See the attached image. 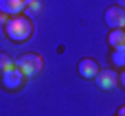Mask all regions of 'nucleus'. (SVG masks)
I'll return each instance as SVG.
<instances>
[{
    "label": "nucleus",
    "mask_w": 125,
    "mask_h": 116,
    "mask_svg": "<svg viewBox=\"0 0 125 116\" xmlns=\"http://www.w3.org/2000/svg\"><path fill=\"white\" fill-rule=\"evenodd\" d=\"M40 11H42V2L40 0H24V13L29 18H35Z\"/></svg>",
    "instance_id": "obj_9"
},
{
    "label": "nucleus",
    "mask_w": 125,
    "mask_h": 116,
    "mask_svg": "<svg viewBox=\"0 0 125 116\" xmlns=\"http://www.w3.org/2000/svg\"><path fill=\"white\" fill-rule=\"evenodd\" d=\"M15 68H20L22 75H24L26 79H31V77H35V75L42 72V68H44V59H42L37 53H26V55H22V57L15 61Z\"/></svg>",
    "instance_id": "obj_2"
},
{
    "label": "nucleus",
    "mask_w": 125,
    "mask_h": 116,
    "mask_svg": "<svg viewBox=\"0 0 125 116\" xmlns=\"http://www.w3.org/2000/svg\"><path fill=\"white\" fill-rule=\"evenodd\" d=\"M119 116H125V107H121V110H119Z\"/></svg>",
    "instance_id": "obj_14"
},
{
    "label": "nucleus",
    "mask_w": 125,
    "mask_h": 116,
    "mask_svg": "<svg viewBox=\"0 0 125 116\" xmlns=\"http://www.w3.org/2000/svg\"><path fill=\"white\" fill-rule=\"evenodd\" d=\"M119 7H123V9H125V0H119Z\"/></svg>",
    "instance_id": "obj_15"
},
{
    "label": "nucleus",
    "mask_w": 125,
    "mask_h": 116,
    "mask_svg": "<svg viewBox=\"0 0 125 116\" xmlns=\"http://www.w3.org/2000/svg\"><path fill=\"white\" fill-rule=\"evenodd\" d=\"M108 42H110L112 48L125 46V29H112V33L108 35Z\"/></svg>",
    "instance_id": "obj_8"
},
{
    "label": "nucleus",
    "mask_w": 125,
    "mask_h": 116,
    "mask_svg": "<svg viewBox=\"0 0 125 116\" xmlns=\"http://www.w3.org/2000/svg\"><path fill=\"white\" fill-rule=\"evenodd\" d=\"M0 11L7 15H20L24 13V0H0Z\"/></svg>",
    "instance_id": "obj_7"
},
{
    "label": "nucleus",
    "mask_w": 125,
    "mask_h": 116,
    "mask_svg": "<svg viewBox=\"0 0 125 116\" xmlns=\"http://www.w3.org/2000/svg\"><path fill=\"white\" fill-rule=\"evenodd\" d=\"M13 66H15V64H13V59H11L7 53H0V75H2V72H7V70H9V68H13Z\"/></svg>",
    "instance_id": "obj_11"
},
{
    "label": "nucleus",
    "mask_w": 125,
    "mask_h": 116,
    "mask_svg": "<svg viewBox=\"0 0 125 116\" xmlns=\"http://www.w3.org/2000/svg\"><path fill=\"white\" fill-rule=\"evenodd\" d=\"M112 64H114L116 68H125V46L114 48V53H112Z\"/></svg>",
    "instance_id": "obj_10"
},
{
    "label": "nucleus",
    "mask_w": 125,
    "mask_h": 116,
    "mask_svg": "<svg viewBox=\"0 0 125 116\" xmlns=\"http://www.w3.org/2000/svg\"><path fill=\"white\" fill-rule=\"evenodd\" d=\"M4 33H7V37L13 39V42H26V39L31 37V33H33V24H31V20H29L26 15L20 13V15H13V18L7 20Z\"/></svg>",
    "instance_id": "obj_1"
},
{
    "label": "nucleus",
    "mask_w": 125,
    "mask_h": 116,
    "mask_svg": "<svg viewBox=\"0 0 125 116\" xmlns=\"http://www.w3.org/2000/svg\"><path fill=\"white\" fill-rule=\"evenodd\" d=\"M0 77H2V86H4L7 90H20V88H22V83H24V79H26V77L22 75V70H20V68H15V66H13V68H9L7 72H2Z\"/></svg>",
    "instance_id": "obj_3"
},
{
    "label": "nucleus",
    "mask_w": 125,
    "mask_h": 116,
    "mask_svg": "<svg viewBox=\"0 0 125 116\" xmlns=\"http://www.w3.org/2000/svg\"><path fill=\"white\" fill-rule=\"evenodd\" d=\"M119 83H121V86H123V88H125V70H123V72H121V75H119Z\"/></svg>",
    "instance_id": "obj_13"
},
{
    "label": "nucleus",
    "mask_w": 125,
    "mask_h": 116,
    "mask_svg": "<svg viewBox=\"0 0 125 116\" xmlns=\"http://www.w3.org/2000/svg\"><path fill=\"white\" fill-rule=\"evenodd\" d=\"M97 83H99V88H103V90H112V88H116V83H119V75H116L114 70H99Z\"/></svg>",
    "instance_id": "obj_6"
},
{
    "label": "nucleus",
    "mask_w": 125,
    "mask_h": 116,
    "mask_svg": "<svg viewBox=\"0 0 125 116\" xmlns=\"http://www.w3.org/2000/svg\"><path fill=\"white\" fill-rule=\"evenodd\" d=\"M7 20H9V18H7V13H4V11H0V29H4Z\"/></svg>",
    "instance_id": "obj_12"
},
{
    "label": "nucleus",
    "mask_w": 125,
    "mask_h": 116,
    "mask_svg": "<svg viewBox=\"0 0 125 116\" xmlns=\"http://www.w3.org/2000/svg\"><path fill=\"white\" fill-rule=\"evenodd\" d=\"M105 24L110 29H125V9L123 7H108L105 11Z\"/></svg>",
    "instance_id": "obj_4"
},
{
    "label": "nucleus",
    "mask_w": 125,
    "mask_h": 116,
    "mask_svg": "<svg viewBox=\"0 0 125 116\" xmlns=\"http://www.w3.org/2000/svg\"><path fill=\"white\" fill-rule=\"evenodd\" d=\"M77 70H79V75H81L83 79H97V75H99V70H101V68H99L97 59L86 57V59H81V61H79Z\"/></svg>",
    "instance_id": "obj_5"
}]
</instances>
